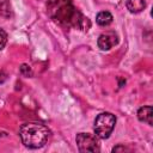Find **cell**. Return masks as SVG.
<instances>
[{"mask_svg":"<svg viewBox=\"0 0 153 153\" xmlns=\"http://www.w3.org/2000/svg\"><path fill=\"white\" fill-rule=\"evenodd\" d=\"M50 16L61 24L67 26H74L87 31L85 24H90L88 19L82 17V14L74 7L71 0H51L49 4Z\"/></svg>","mask_w":153,"mask_h":153,"instance_id":"6da1fadb","label":"cell"},{"mask_svg":"<svg viewBox=\"0 0 153 153\" xmlns=\"http://www.w3.org/2000/svg\"><path fill=\"white\" fill-rule=\"evenodd\" d=\"M49 135H50V130L48 129V127L37 122L25 123L20 127L19 130V136L22 139V142L31 149H37L43 147L47 143Z\"/></svg>","mask_w":153,"mask_h":153,"instance_id":"7a4b0ae2","label":"cell"},{"mask_svg":"<svg viewBox=\"0 0 153 153\" xmlns=\"http://www.w3.org/2000/svg\"><path fill=\"white\" fill-rule=\"evenodd\" d=\"M116 124V117L110 112H102L94 120V134L99 139H108Z\"/></svg>","mask_w":153,"mask_h":153,"instance_id":"3957f363","label":"cell"},{"mask_svg":"<svg viewBox=\"0 0 153 153\" xmlns=\"http://www.w3.org/2000/svg\"><path fill=\"white\" fill-rule=\"evenodd\" d=\"M80 152H99L100 146L96 135L88 133H79L75 137Z\"/></svg>","mask_w":153,"mask_h":153,"instance_id":"277c9868","label":"cell"},{"mask_svg":"<svg viewBox=\"0 0 153 153\" xmlns=\"http://www.w3.org/2000/svg\"><path fill=\"white\" fill-rule=\"evenodd\" d=\"M118 43V37L114 31H108L98 37L97 44L102 50H109Z\"/></svg>","mask_w":153,"mask_h":153,"instance_id":"5b68a950","label":"cell"},{"mask_svg":"<svg viewBox=\"0 0 153 153\" xmlns=\"http://www.w3.org/2000/svg\"><path fill=\"white\" fill-rule=\"evenodd\" d=\"M137 118L140 122L147 123L148 126H153V110L151 105L147 106H141L137 110Z\"/></svg>","mask_w":153,"mask_h":153,"instance_id":"8992f818","label":"cell"},{"mask_svg":"<svg viewBox=\"0 0 153 153\" xmlns=\"http://www.w3.org/2000/svg\"><path fill=\"white\" fill-rule=\"evenodd\" d=\"M127 8L131 13H139L146 7L145 0H127Z\"/></svg>","mask_w":153,"mask_h":153,"instance_id":"52a82bcc","label":"cell"},{"mask_svg":"<svg viewBox=\"0 0 153 153\" xmlns=\"http://www.w3.org/2000/svg\"><path fill=\"white\" fill-rule=\"evenodd\" d=\"M96 22L98 25L100 26H108L112 23V14L108 11H102L97 14L96 17Z\"/></svg>","mask_w":153,"mask_h":153,"instance_id":"ba28073f","label":"cell"},{"mask_svg":"<svg viewBox=\"0 0 153 153\" xmlns=\"http://www.w3.org/2000/svg\"><path fill=\"white\" fill-rule=\"evenodd\" d=\"M19 71H20V74L23 75V76H26V78H31L32 76V71H31V68H30V66H27V65H22L20 66V68H19Z\"/></svg>","mask_w":153,"mask_h":153,"instance_id":"9c48e42d","label":"cell"},{"mask_svg":"<svg viewBox=\"0 0 153 153\" xmlns=\"http://www.w3.org/2000/svg\"><path fill=\"white\" fill-rule=\"evenodd\" d=\"M7 43V33L0 27V50L6 45Z\"/></svg>","mask_w":153,"mask_h":153,"instance_id":"30bf717a","label":"cell"},{"mask_svg":"<svg viewBox=\"0 0 153 153\" xmlns=\"http://www.w3.org/2000/svg\"><path fill=\"white\" fill-rule=\"evenodd\" d=\"M118 151H127V148L124 146H117L112 148V152H118Z\"/></svg>","mask_w":153,"mask_h":153,"instance_id":"8fae6325","label":"cell"},{"mask_svg":"<svg viewBox=\"0 0 153 153\" xmlns=\"http://www.w3.org/2000/svg\"><path fill=\"white\" fill-rule=\"evenodd\" d=\"M6 78H7L6 74H5L2 71H0V84H2V82L6 80Z\"/></svg>","mask_w":153,"mask_h":153,"instance_id":"7c38bea8","label":"cell"}]
</instances>
